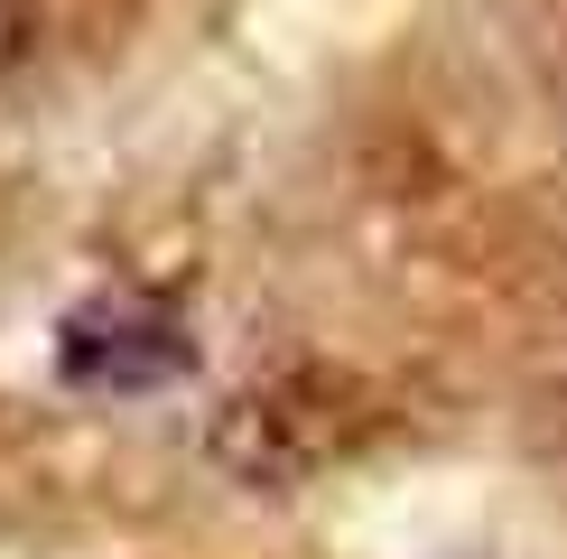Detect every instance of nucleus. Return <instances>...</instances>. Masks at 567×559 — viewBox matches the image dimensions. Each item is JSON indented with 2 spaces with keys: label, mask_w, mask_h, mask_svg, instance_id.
<instances>
[{
  "label": "nucleus",
  "mask_w": 567,
  "mask_h": 559,
  "mask_svg": "<svg viewBox=\"0 0 567 559\" xmlns=\"http://www.w3.org/2000/svg\"><path fill=\"white\" fill-rule=\"evenodd\" d=\"M56 373L103 402H140V392H168L196 373V336L150 289H93L56 317Z\"/></svg>",
  "instance_id": "obj_1"
},
{
  "label": "nucleus",
  "mask_w": 567,
  "mask_h": 559,
  "mask_svg": "<svg viewBox=\"0 0 567 559\" xmlns=\"http://www.w3.org/2000/svg\"><path fill=\"white\" fill-rule=\"evenodd\" d=\"M29 38H38V10H29V0H0V75L29 57Z\"/></svg>",
  "instance_id": "obj_3"
},
{
  "label": "nucleus",
  "mask_w": 567,
  "mask_h": 559,
  "mask_svg": "<svg viewBox=\"0 0 567 559\" xmlns=\"http://www.w3.org/2000/svg\"><path fill=\"white\" fill-rule=\"evenodd\" d=\"M344 438V392L326 373H279V383H251L243 402L215 419V457L243 485H298L307 466H326Z\"/></svg>",
  "instance_id": "obj_2"
}]
</instances>
